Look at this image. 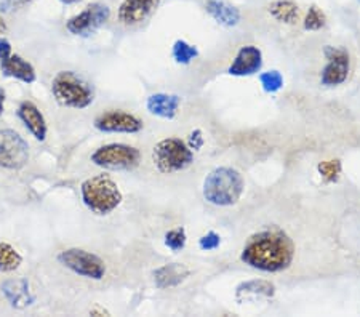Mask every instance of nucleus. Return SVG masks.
<instances>
[{
	"label": "nucleus",
	"instance_id": "obj_1",
	"mask_svg": "<svg viewBox=\"0 0 360 317\" xmlns=\"http://www.w3.org/2000/svg\"><path fill=\"white\" fill-rule=\"evenodd\" d=\"M293 245L282 233H261L250 239L242 252V261L261 271H281L292 263Z\"/></svg>",
	"mask_w": 360,
	"mask_h": 317
},
{
	"label": "nucleus",
	"instance_id": "obj_2",
	"mask_svg": "<svg viewBox=\"0 0 360 317\" xmlns=\"http://www.w3.org/2000/svg\"><path fill=\"white\" fill-rule=\"evenodd\" d=\"M243 191V180L239 172L223 167L213 170L203 183V195L213 205H232Z\"/></svg>",
	"mask_w": 360,
	"mask_h": 317
},
{
	"label": "nucleus",
	"instance_id": "obj_3",
	"mask_svg": "<svg viewBox=\"0 0 360 317\" xmlns=\"http://www.w3.org/2000/svg\"><path fill=\"white\" fill-rule=\"evenodd\" d=\"M84 204L98 215H108L117 209L122 202V193L111 178L98 175L82 184Z\"/></svg>",
	"mask_w": 360,
	"mask_h": 317
},
{
	"label": "nucleus",
	"instance_id": "obj_4",
	"mask_svg": "<svg viewBox=\"0 0 360 317\" xmlns=\"http://www.w3.org/2000/svg\"><path fill=\"white\" fill-rule=\"evenodd\" d=\"M56 101L63 106L82 109L91 105L93 91L86 82L75 76L74 72L63 71L53 79L51 85Z\"/></svg>",
	"mask_w": 360,
	"mask_h": 317
},
{
	"label": "nucleus",
	"instance_id": "obj_5",
	"mask_svg": "<svg viewBox=\"0 0 360 317\" xmlns=\"http://www.w3.org/2000/svg\"><path fill=\"white\" fill-rule=\"evenodd\" d=\"M154 164L162 173H173L184 170L193 162V153L178 138H168L160 141L153 151Z\"/></svg>",
	"mask_w": 360,
	"mask_h": 317
},
{
	"label": "nucleus",
	"instance_id": "obj_6",
	"mask_svg": "<svg viewBox=\"0 0 360 317\" xmlns=\"http://www.w3.org/2000/svg\"><path fill=\"white\" fill-rule=\"evenodd\" d=\"M58 259H60V263L65 264L66 268L74 271L75 274L84 276V278H89L93 280L103 279L104 273H106V266H104L101 258L80 249H69L61 252Z\"/></svg>",
	"mask_w": 360,
	"mask_h": 317
},
{
	"label": "nucleus",
	"instance_id": "obj_7",
	"mask_svg": "<svg viewBox=\"0 0 360 317\" xmlns=\"http://www.w3.org/2000/svg\"><path fill=\"white\" fill-rule=\"evenodd\" d=\"M91 162L104 169H133L139 162V151L127 144H108L93 153Z\"/></svg>",
	"mask_w": 360,
	"mask_h": 317
},
{
	"label": "nucleus",
	"instance_id": "obj_8",
	"mask_svg": "<svg viewBox=\"0 0 360 317\" xmlns=\"http://www.w3.org/2000/svg\"><path fill=\"white\" fill-rule=\"evenodd\" d=\"M29 160V146L13 130H0V167L21 169Z\"/></svg>",
	"mask_w": 360,
	"mask_h": 317
},
{
	"label": "nucleus",
	"instance_id": "obj_9",
	"mask_svg": "<svg viewBox=\"0 0 360 317\" xmlns=\"http://www.w3.org/2000/svg\"><path fill=\"white\" fill-rule=\"evenodd\" d=\"M109 16H111V10H109L108 5L100 2L90 4L85 10L72 16L66 22V29L74 36H89V34L103 26L109 20Z\"/></svg>",
	"mask_w": 360,
	"mask_h": 317
},
{
	"label": "nucleus",
	"instance_id": "obj_10",
	"mask_svg": "<svg viewBox=\"0 0 360 317\" xmlns=\"http://www.w3.org/2000/svg\"><path fill=\"white\" fill-rule=\"evenodd\" d=\"M0 69H2L4 76L20 79L26 84H31L36 80L34 67L27 61L22 60L21 56L11 55L10 42L5 39H0Z\"/></svg>",
	"mask_w": 360,
	"mask_h": 317
},
{
	"label": "nucleus",
	"instance_id": "obj_11",
	"mask_svg": "<svg viewBox=\"0 0 360 317\" xmlns=\"http://www.w3.org/2000/svg\"><path fill=\"white\" fill-rule=\"evenodd\" d=\"M95 127L101 131H120V134H136L143 129L141 120L130 112L109 111L95 120Z\"/></svg>",
	"mask_w": 360,
	"mask_h": 317
},
{
	"label": "nucleus",
	"instance_id": "obj_12",
	"mask_svg": "<svg viewBox=\"0 0 360 317\" xmlns=\"http://www.w3.org/2000/svg\"><path fill=\"white\" fill-rule=\"evenodd\" d=\"M160 0H124L119 7V21L125 26H136L146 21L158 10Z\"/></svg>",
	"mask_w": 360,
	"mask_h": 317
},
{
	"label": "nucleus",
	"instance_id": "obj_13",
	"mask_svg": "<svg viewBox=\"0 0 360 317\" xmlns=\"http://www.w3.org/2000/svg\"><path fill=\"white\" fill-rule=\"evenodd\" d=\"M325 55L328 58V65L323 69L322 84L323 85H338L345 82L349 71V56L342 50L327 48Z\"/></svg>",
	"mask_w": 360,
	"mask_h": 317
},
{
	"label": "nucleus",
	"instance_id": "obj_14",
	"mask_svg": "<svg viewBox=\"0 0 360 317\" xmlns=\"http://www.w3.org/2000/svg\"><path fill=\"white\" fill-rule=\"evenodd\" d=\"M261 51L257 47H243L236 56V61L229 67L232 76H252L261 67Z\"/></svg>",
	"mask_w": 360,
	"mask_h": 317
},
{
	"label": "nucleus",
	"instance_id": "obj_15",
	"mask_svg": "<svg viewBox=\"0 0 360 317\" xmlns=\"http://www.w3.org/2000/svg\"><path fill=\"white\" fill-rule=\"evenodd\" d=\"M18 114L22 122H25V125L29 129V131H31L39 141H44L46 136V124L42 112L39 111V108L31 101H25L21 103Z\"/></svg>",
	"mask_w": 360,
	"mask_h": 317
},
{
	"label": "nucleus",
	"instance_id": "obj_16",
	"mask_svg": "<svg viewBox=\"0 0 360 317\" xmlns=\"http://www.w3.org/2000/svg\"><path fill=\"white\" fill-rule=\"evenodd\" d=\"M207 11L223 26L231 27L240 21V11L229 0H207Z\"/></svg>",
	"mask_w": 360,
	"mask_h": 317
},
{
	"label": "nucleus",
	"instance_id": "obj_17",
	"mask_svg": "<svg viewBox=\"0 0 360 317\" xmlns=\"http://www.w3.org/2000/svg\"><path fill=\"white\" fill-rule=\"evenodd\" d=\"M179 98L175 95H164L158 93L149 96L148 100V111L154 115L164 119H173L178 112Z\"/></svg>",
	"mask_w": 360,
	"mask_h": 317
},
{
	"label": "nucleus",
	"instance_id": "obj_18",
	"mask_svg": "<svg viewBox=\"0 0 360 317\" xmlns=\"http://www.w3.org/2000/svg\"><path fill=\"white\" fill-rule=\"evenodd\" d=\"M2 290L11 303V306L25 308L32 303V295L29 292L26 280H7L4 284Z\"/></svg>",
	"mask_w": 360,
	"mask_h": 317
},
{
	"label": "nucleus",
	"instance_id": "obj_19",
	"mask_svg": "<svg viewBox=\"0 0 360 317\" xmlns=\"http://www.w3.org/2000/svg\"><path fill=\"white\" fill-rule=\"evenodd\" d=\"M154 276H155V284H158V287L167 288V287L178 285L179 282L188 278L189 269L183 266V264L173 263V264H167V266L158 269Z\"/></svg>",
	"mask_w": 360,
	"mask_h": 317
},
{
	"label": "nucleus",
	"instance_id": "obj_20",
	"mask_svg": "<svg viewBox=\"0 0 360 317\" xmlns=\"http://www.w3.org/2000/svg\"><path fill=\"white\" fill-rule=\"evenodd\" d=\"M269 13L283 22H295L298 20V7L293 0H276L269 5Z\"/></svg>",
	"mask_w": 360,
	"mask_h": 317
},
{
	"label": "nucleus",
	"instance_id": "obj_21",
	"mask_svg": "<svg viewBox=\"0 0 360 317\" xmlns=\"http://www.w3.org/2000/svg\"><path fill=\"white\" fill-rule=\"evenodd\" d=\"M22 258L13 247L8 244H0V271H15L20 268Z\"/></svg>",
	"mask_w": 360,
	"mask_h": 317
},
{
	"label": "nucleus",
	"instance_id": "obj_22",
	"mask_svg": "<svg viewBox=\"0 0 360 317\" xmlns=\"http://www.w3.org/2000/svg\"><path fill=\"white\" fill-rule=\"evenodd\" d=\"M173 56H175V60L178 63H183V65H188L194 60L197 56V48L193 47V45L186 44L184 40H178L175 44V47H173Z\"/></svg>",
	"mask_w": 360,
	"mask_h": 317
},
{
	"label": "nucleus",
	"instance_id": "obj_23",
	"mask_svg": "<svg viewBox=\"0 0 360 317\" xmlns=\"http://www.w3.org/2000/svg\"><path fill=\"white\" fill-rule=\"evenodd\" d=\"M165 245L170 247L172 250H181L186 245V234L181 228L168 231L165 235Z\"/></svg>",
	"mask_w": 360,
	"mask_h": 317
},
{
	"label": "nucleus",
	"instance_id": "obj_24",
	"mask_svg": "<svg viewBox=\"0 0 360 317\" xmlns=\"http://www.w3.org/2000/svg\"><path fill=\"white\" fill-rule=\"evenodd\" d=\"M259 79H261V85H263V89L266 91H277L281 90V86L283 85V79L277 71L264 72Z\"/></svg>",
	"mask_w": 360,
	"mask_h": 317
},
{
	"label": "nucleus",
	"instance_id": "obj_25",
	"mask_svg": "<svg viewBox=\"0 0 360 317\" xmlns=\"http://www.w3.org/2000/svg\"><path fill=\"white\" fill-rule=\"evenodd\" d=\"M323 25H325V16L314 5V7L309 8V13L306 16L304 26L306 29H321Z\"/></svg>",
	"mask_w": 360,
	"mask_h": 317
},
{
	"label": "nucleus",
	"instance_id": "obj_26",
	"mask_svg": "<svg viewBox=\"0 0 360 317\" xmlns=\"http://www.w3.org/2000/svg\"><path fill=\"white\" fill-rule=\"evenodd\" d=\"M340 170H341V165L340 162H336V160H332V162H322L319 165V172H321L325 180L328 181L336 180L340 175Z\"/></svg>",
	"mask_w": 360,
	"mask_h": 317
},
{
	"label": "nucleus",
	"instance_id": "obj_27",
	"mask_svg": "<svg viewBox=\"0 0 360 317\" xmlns=\"http://www.w3.org/2000/svg\"><path fill=\"white\" fill-rule=\"evenodd\" d=\"M219 245V235L214 233H208L207 235H203L200 239V247L203 250H213Z\"/></svg>",
	"mask_w": 360,
	"mask_h": 317
},
{
	"label": "nucleus",
	"instance_id": "obj_28",
	"mask_svg": "<svg viewBox=\"0 0 360 317\" xmlns=\"http://www.w3.org/2000/svg\"><path fill=\"white\" fill-rule=\"evenodd\" d=\"M4 32H7V22H5L2 16H0V34Z\"/></svg>",
	"mask_w": 360,
	"mask_h": 317
},
{
	"label": "nucleus",
	"instance_id": "obj_29",
	"mask_svg": "<svg viewBox=\"0 0 360 317\" xmlns=\"http://www.w3.org/2000/svg\"><path fill=\"white\" fill-rule=\"evenodd\" d=\"M10 2L20 5V7H25V5H27L29 2H31V0H10Z\"/></svg>",
	"mask_w": 360,
	"mask_h": 317
},
{
	"label": "nucleus",
	"instance_id": "obj_30",
	"mask_svg": "<svg viewBox=\"0 0 360 317\" xmlns=\"http://www.w3.org/2000/svg\"><path fill=\"white\" fill-rule=\"evenodd\" d=\"M60 2L66 4V5H72V4H77V2H80V0H60Z\"/></svg>",
	"mask_w": 360,
	"mask_h": 317
},
{
	"label": "nucleus",
	"instance_id": "obj_31",
	"mask_svg": "<svg viewBox=\"0 0 360 317\" xmlns=\"http://www.w3.org/2000/svg\"><path fill=\"white\" fill-rule=\"evenodd\" d=\"M2 111H4V95L0 93V114H2Z\"/></svg>",
	"mask_w": 360,
	"mask_h": 317
},
{
	"label": "nucleus",
	"instance_id": "obj_32",
	"mask_svg": "<svg viewBox=\"0 0 360 317\" xmlns=\"http://www.w3.org/2000/svg\"><path fill=\"white\" fill-rule=\"evenodd\" d=\"M359 2H360V0H359Z\"/></svg>",
	"mask_w": 360,
	"mask_h": 317
}]
</instances>
